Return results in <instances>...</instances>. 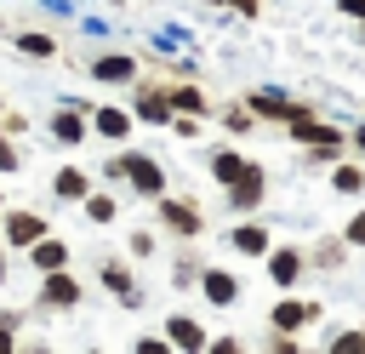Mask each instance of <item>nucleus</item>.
Masks as SVG:
<instances>
[{
    "label": "nucleus",
    "mask_w": 365,
    "mask_h": 354,
    "mask_svg": "<svg viewBox=\"0 0 365 354\" xmlns=\"http://www.w3.org/2000/svg\"><path fill=\"white\" fill-rule=\"evenodd\" d=\"M268 246H274V234H268V223H262L257 211L228 228V251H234V257H268Z\"/></svg>",
    "instance_id": "ddd939ff"
},
{
    "label": "nucleus",
    "mask_w": 365,
    "mask_h": 354,
    "mask_svg": "<svg viewBox=\"0 0 365 354\" xmlns=\"http://www.w3.org/2000/svg\"><path fill=\"white\" fill-rule=\"evenodd\" d=\"M131 348H137V354H171V337H165V331H160V337H154V331H143Z\"/></svg>",
    "instance_id": "72a5a7b5"
},
{
    "label": "nucleus",
    "mask_w": 365,
    "mask_h": 354,
    "mask_svg": "<svg viewBox=\"0 0 365 354\" xmlns=\"http://www.w3.org/2000/svg\"><path fill=\"white\" fill-rule=\"evenodd\" d=\"M0 131L23 137V131H29V114H23V108H6V114H0Z\"/></svg>",
    "instance_id": "f704fd0d"
},
{
    "label": "nucleus",
    "mask_w": 365,
    "mask_h": 354,
    "mask_svg": "<svg viewBox=\"0 0 365 354\" xmlns=\"http://www.w3.org/2000/svg\"><path fill=\"white\" fill-rule=\"evenodd\" d=\"M0 217H6V194H0Z\"/></svg>",
    "instance_id": "37998d69"
},
{
    "label": "nucleus",
    "mask_w": 365,
    "mask_h": 354,
    "mask_svg": "<svg viewBox=\"0 0 365 354\" xmlns=\"http://www.w3.org/2000/svg\"><path fill=\"white\" fill-rule=\"evenodd\" d=\"M125 91H131V114H137V126H171L177 108H171V86H165V80L137 74Z\"/></svg>",
    "instance_id": "39448f33"
},
{
    "label": "nucleus",
    "mask_w": 365,
    "mask_h": 354,
    "mask_svg": "<svg viewBox=\"0 0 365 354\" xmlns=\"http://www.w3.org/2000/svg\"><path fill=\"white\" fill-rule=\"evenodd\" d=\"M11 46H17L23 57H40V63H51V57L63 51V40H57V34H46V29H17V34H11Z\"/></svg>",
    "instance_id": "393cba45"
},
{
    "label": "nucleus",
    "mask_w": 365,
    "mask_h": 354,
    "mask_svg": "<svg viewBox=\"0 0 365 354\" xmlns=\"http://www.w3.org/2000/svg\"><path fill=\"white\" fill-rule=\"evenodd\" d=\"M228 11H240V17H262V0H228Z\"/></svg>",
    "instance_id": "4c0bfd02"
},
{
    "label": "nucleus",
    "mask_w": 365,
    "mask_h": 354,
    "mask_svg": "<svg viewBox=\"0 0 365 354\" xmlns=\"http://www.w3.org/2000/svg\"><path fill=\"white\" fill-rule=\"evenodd\" d=\"M40 234H51V217H46V211H34V206H6V217H0V240H6L11 251H29Z\"/></svg>",
    "instance_id": "0eeeda50"
},
{
    "label": "nucleus",
    "mask_w": 365,
    "mask_h": 354,
    "mask_svg": "<svg viewBox=\"0 0 365 354\" xmlns=\"http://www.w3.org/2000/svg\"><path fill=\"white\" fill-rule=\"evenodd\" d=\"M80 303H86V285H80L74 268H51V274H40V285H34V308H40V314H74Z\"/></svg>",
    "instance_id": "20e7f679"
},
{
    "label": "nucleus",
    "mask_w": 365,
    "mask_h": 354,
    "mask_svg": "<svg viewBox=\"0 0 365 354\" xmlns=\"http://www.w3.org/2000/svg\"><path fill=\"white\" fill-rule=\"evenodd\" d=\"M240 274L234 268H217V263H205V274H200V297H205V308H234L240 303Z\"/></svg>",
    "instance_id": "4468645a"
},
{
    "label": "nucleus",
    "mask_w": 365,
    "mask_h": 354,
    "mask_svg": "<svg viewBox=\"0 0 365 354\" xmlns=\"http://www.w3.org/2000/svg\"><path fill=\"white\" fill-rule=\"evenodd\" d=\"M171 108H177V114H205V120L217 114L211 97H205V86H200L194 74H188V80H171Z\"/></svg>",
    "instance_id": "412c9836"
},
{
    "label": "nucleus",
    "mask_w": 365,
    "mask_h": 354,
    "mask_svg": "<svg viewBox=\"0 0 365 354\" xmlns=\"http://www.w3.org/2000/svg\"><path fill=\"white\" fill-rule=\"evenodd\" d=\"M205 171H211L217 188H228V183L245 171V154H240V148H211V154H205Z\"/></svg>",
    "instance_id": "a878e982"
},
{
    "label": "nucleus",
    "mask_w": 365,
    "mask_h": 354,
    "mask_svg": "<svg viewBox=\"0 0 365 354\" xmlns=\"http://www.w3.org/2000/svg\"><path fill=\"white\" fill-rule=\"evenodd\" d=\"M325 348H331V354H354V348H365V325H359V331H331Z\"/></svg>",
    "instance_id": "2f4dec72"
},
{
    "label": "nucleus",
    "mask_w": 365,
    "mask_h": 354,
    "mask_svg": "<svg viewBox=\"0 0 365 354\" xmlns=\"http://www.w3.org/2000/svg\"><path fill=\"white\" fill-rule=\"evenodd\" d=\"M165 337H171V348H182V354H205L211 348V337H205V325L188 314V308H177V314H165V325H160Z\"/></svg>",
    "instance_id": "2eb2a0df"
},
{
    "label": "nucleus",
    "mask_w": 365,
    "mask_h": 354,
    "mask_svg": "<svg viewBox=\"0 0 365 354\" xmlns=\"http://www.w3.org/2000/svg\"><path fill=\"white\" fill-rule=\"evenodd\" d=\"M262 348H268V354H302V331H279V325H268V331H262Z\"/></svg>",
    "instance_id": "cd10ccee"
},
{
    "label": "nucleus",
    "mask_w": 365,
    "mask_h": 354,
    "mask_svg": "<svg viewBox=\"0 0 365 354\" xmlns=\"http://www.w3.org/2000/svg\"><path fill=\"white\" fill-rule=\"evenodd\" d=\"M80 211H86V223H97V228L120 223V188H91V194L80 200Z\"/></svg>",
    "instance_id": "5701e85b"
},
{
    "label": "nucleus",
    "mask_w": 365,
    "mask_h": 354,
    "mask_svg": "<svg viewBox=\"0 0 365 354\" xmlns=\"http://www.w3.org/2000/svg\"><path fill=\"white\" fill-rule=\"evenodd\" d=\"M245 103H251V114H257L262 126H285V131L319 114L314 103H297V97H285L279 86H257V91H245Z\"/></svg>",
    "instance_id": "7ed1b4c3"
},
{
    "label": "nucleus",
    "mask_w": 365,
    "mask_h": 354,
    "mask_svg": "<svg viewBox=\"0 0 365 354\" xmlns=\"http://www.w3.org/2000/svg\"><path fill=\"white\" fill-rule=\"evenodd\" d=\"M325 183H331V194H348V200H359V194H365V160H359V154H354V160H336Z\"/></svg>",
    "instance_id": "b1692460"
},
{
    "label": "nucleus",
    "mask_w": 365,
    "mask_h": 354,
    "mask_svg": "<svg viewBox=\"0 0 365 354\" xmlns=\"http://www.w3.org/2000/svg\"><path fill=\"white\" fill-rule=\"evenodd\" d=\"M6 257H11V246H6V240H0V285H6V280H11V263H6Z\"/></svg>",
    "instance_id": "58836bf2"
},
{
    "label": "nucleus",
    "mask_w": 365,
    "mask_h": 354,
    "mask_svg": "<svg viewBox=\"0 0 365 354\" xmlns=\"http://www.w3.org/2000/svg\"><path fill=\"white\" fill-rule=\"evenodd\" d=\"M91 188H97V177H91L86 166H57V171H51V200H68V206H80Z\"/></svg>",
    "instance_id": "a211bd4d"
},
{
    "label": "nucleus",
    "mask_w": 365,
    "mask_h": 354,
    "mask_svg": "<svg viewBox=\"0 0 365 354\" xmlns=\"http://www.w3.org/2000/svg\"><path fill=\"white\" fill-rule=\"evenodd\" d=\"M154 228L160 234H171V240H200L205 234V206L194 200V194H160L154 200Z\"/></svg>",
    "instance_id": "f03ea898"
},
{
    "label": "nucleus",
    "mask_w": 365,
    "mask_h": 354,
    "mask_svg": "<svg viewBox=\"0 0 365 354\" xmlns=\"http://www.w3.org/2000/svg\"><path fill=\"white\" fill-rule=\"evenodd\" d=\"M11 348H17V331H6V325H0V354H11Z\"/></svg>",
    "instance_id": "ea45409f"
},
{
    "label": "nucleus",
    "mask_w": 365,
    "mask_h": 354,
    "mask_svg": "<svg viewBox=\"0 0 365 354\" xmlns=\"http://www.w3.org/2000/svg\"><path fill=\"white\" fill-rule=\"evenodd\" d=\"M97 285H103L108 297H120L131 314L143 308V285H137V268H131V263H120V257H97Z\"/></svg>",
    "instance_id": "1a4fd4ad"
},
{
    "label": "nucleus",
    "mask_w": 365,
    "mask_h": 354,
    "mask_svg": "<svg viewBox=\"0 0 365 354\" xmlns=\"http://www.w3.org/2000/svg\"><path fill=\"white\" fill-rule=\"evenodd\" d=\"M171 137L200 143V137H205V114H171Z\"/></svg>",
    "instance_id": "c85d7f7f"
},
{
    "label": "nucleus",
    "mask_w": 365,
    "mask_h": 354,
    "mask_svg": "<svg viewBox=\"0 0 365 354\" xmlns=\"http://www.w3.org/2000/svg\"><path fill=\"white\" fill-rule=\"evenodd\" d=\"M336 160H342V143H308L302 148V166H314V171L319 166H336Z\"/></svg>",
    "instance_id": "c756f323"
},
{
    "label": "nucleus",
    "mask_w": 365,
    "mask_h": 354,
    "mask_svg": "<svg viewBox=\"0 0 365 354\" xmlns=\"http://www.w3.org/2000/svg\"><path fill=\"white\" fill-rule=\"evenodd\" d=\"M268 280L279 285V291H297L302 285V274H308V246H268Z\"/></svg>",
    "instance_id": "9d476101"
},
{
    "label": "nucleus",
    "mask_w": 365,
    "mask_h": 354,
    "mask_svg": "<svg viewBox=\"0 0 365 354\" xmlns=\"http://www.w3.org/2000/svg\"><path fill=\"white\" fill-rule=\"evenodd\" d=\"M211 120H217V126H222L228 137H251V131L262 126V120L251 114V103H245V97H234V103H222V108H217Z\"/></svg>",
    "instance_id": "4be33fe9"
},
{
    "label": "nucleus",
    "mask_w": 365,
    "mask_h": 354,
    "mask_svg": "<svg viewBox=\"0 0 365 354\" xmlns=\"http://www.w3.org/2000/svg\"><path fill=\"white\" fill-rule=\"evenodd\" d=\"M342 240H348L354 251H365V206H359L354 217H342Z\"/></svg>",
    "instance_id": "473e14b6"
},
{
    "label": "nucleus",
    "mask_w": 365,
    "mask_h": 354,
    "mask_svg": "<svg viewBox=\"0 0 365 354\" xmlns=\"http://www.w3.org/2000/svg\"><path fill=\"white\" fill-rule=\"evenodd\" d=\"M319 314H325V303L285 291V297L268 308V325H279V331H308V325H319Z\"/></svg>",
    "instance_id": "9b49d317"
},
{
    "label": "nucleus",
    "mask_w": 365,
    "mask_h": 354,
    "mask_svg": "<svg viewBox=\"0 0 365 354\" xmlns=\"http://www.w3.org/2000/svg\"><path fill=\"white\" fill-rule=\"evenodd\" d=\"M97 177H103L108 188H120V194L148 200V206L165 194V166H160L154 154H143V148H120V143H114V154L97 166Z\"/></svg>",
    "instance_id": "f257e3e1"
},
{
    "label": "nucleus",
    "mask_w": 365,
    "mask_h": 354,
    "mask_svg": "<svg viewBox=\"0 0 365 354\" xmlns=\"http://www.w3.org/2000/svg\"><path fill=\"white\" fill-rule=\"evenodd\" d=\"M205 6H222V11H228V0H205Z\"/></svg>",
    "instance_id": "a19ab883"
},
{
    "label": "nucleus",
    "mask_w": 365,
    "mask_h": 354,
    "mask_svg": "<svg viewBox=\"0 0 365 354\" xmlns=\"http://www.w3.org/2000/svg\"><path fill=\"white\" fill-rule=\"evenodd\" d=\"M348 251H354V246L342 240V228H336V234H319V240L308 246V274H336V268L348 263Z\"/></svg>",
    "instance_id": "f3484780"
},
{
    "label": "nucleus",
    "mask_w": 365,
    "mask_h": 354,
    "mask_svg": "<svg viewBox=\"0 0 365 354\" xmlns=\"http://www.w3.org/2000/svg\"><path fill=\"white\" fill-rule=\"evenodd\" d=\"M211 354H240V337H234V331H222V337H211Z\"/></svg>",
    "instance_id": "c9c22d12"
},
{
    "label": "nucleus",
    "mask_w": 365,
    "mask_h": 354,
    "mask_svg": "<svg viewBox=\"0 0 365 354\" xmlns=\"http://www.w3.org/2000/svg\"><path fill=\"white\" fill-rule=\"evenodd\" d=\"M0 34H11V29H6V17H0Z\"/></svg>",
    "instance_id": "79ce46f5"
},
{
    "label": "nucleus",
    "mask_w": 365,
    "mask_h": 354,
    "mask_svg": "<svg viewBox=\"0 0 365 354\" xmlns=\"http://www.w3.org/2000/svg\"><path fill=\"white\" fill-rule=\"evenodd\" d=\"M0 114H6V103H0Z\"/></svg>",
    "instance_id": "a18cd8bd"
},
{
    "label": "nucleus",
    "mask_w": 365,
    "mask_h": 354,
    "mask_svg": "<svg viewBox=\"0 0 365 354\" xmlns=\"http://www.w3.org/2000/svg\"><path fill=\"white\" fill-rule=\"evenodd\" d=\"M200 274H205V257L194 251V240H182L177 257H171V285L177 291H200Z\"/></svg>",
    "instance_id": "aec40b11"
},
{
    "label": "nucleus",
    "mask_w": 365,
    "mask_h": 354,
    "mask_svg": "<svg viewBox=\"0 0 365 354\" xmlns=\"http://www.w3.org/2000/svg\"><path fill=\"white\" fill-rule=\"evenodd\" d=\"M23 263L34 268V274H51V268H68V240L63 234H40L29 251H23Z\"/></svg>",
    "instance_id": "6ab92c4d"
},
{
    "label": "nucleus",
    "mask_w": 365,
    "mask_h": 354,
    "mask_svg": "<svg viewBox=\"0 0 365 354\" xmlns=\"http://www.w3.org/2000/svg\"><path fill=\"white\" fill-rule=\"evenodd\" d=\"M359 40H365V23H359Z\"/></svg>",
    "instance_id": "c03bdc74"
},
{
    "label": "nucleus",
    "mask_w": 365,
    "mask_h": 354,
    "mask_svg": "<svg viewBox=\"0 0 365 354\" xmlns=\"http://www.w3.org/2000/svg\"><path fill=\"white\" fill-rule=\"evenodd\" d=\"M46 131H51V143L80 148V143L91 137V103H57L51 120H46Z\"/></svg>",
    "instance_id": "6e6552de"
},
{
    "label": "nucleus",
    "mask_w": 365,
    "mask_h": 354,
    "mask_svg": "<svg viewBox=\"0 0 365 354\" xmlns=\"http://www.w3.org/2000/svg\"><path fill=\"white\" fill-rule=\"evenodd\" d=\"M262 200H268V171H262L257 160H245V171L222 188V206H228L234 217H251V211H262Z\"/></svg>",
    "instance_id": "423d86ee"
},
{
    "label": "nucleus",
    "mask_w": 365,
    "mask_h": 354,
    "mask_svg": "<svg viewBox=\"0 0 365 354\" xmlns=\"http://www.w3.org/2000/svg\"><path fill=\"white\" fill-rule=\"evenodd\" d=\"M348 148L365 160V120H354V126H348Z\"/></svg>",
    "instance_id": "e433bc0d"
},
{
    "label": "nucleus",
    "mask_w": 365,
    "mask_h": 354,
    "mask_svg": "<svg viewBox=\"0 0 365 354\" xmlns=\"http://www.w3.org/2000/svg\"><path fill=\"white\" fill-rule=\"evenodd\" d=\"M86 74H91L97 86H131V80L143 74V63H137L131 51H97V57L86 63Z\"/></svg>",
    "instance_id": "f8f14e48"
},
{
    "label": "nucleus",
    "mask_w": 365,
    "mask_h": 354,
    "mask_svg": "<svg viewBox=\"0 0 365 354\" xmlns=\"http://www.w3.org/2000/svg\"><path fill=\"white\" fill-rule=\"evenodd\" d=\"M125 251H131L137 263L160 257V228H131V234H125Z\"/></svg>",
    "instance_id": "bb28decb"
},
{
    "label": "nucleus",
    "mask_w": 365,
    "mask_h": 354,
    "mask_svg": "<svg viewBox=\"0 0 365 354\" xmlns=\"http://www.w3.org/2000/svg\"><path fill=\"white\" fill-rule=\"evenodd\" d=\"M91 131L103 137V143H125L131 131H137V114H131V103L120 108V103H103V108H91Z\"/></svg>",
    "instance_id": "dca6fc26"
},
{
    "label": "nucleus",
    "mask_w": 365,
    "mask_h": 354,
    "mask_svg": "<svg viewBox=\"0 0 365 354\" xmlns=\"http://www.w3.org/2000/svg\"><path fill=\"white\" fill-rule=\"evenodd\" d=\"M11 171H23V148L11 131H0V177H11Z\"/></svg>",
    "instance_id": "7c9ffc66"
}]
</instances>
